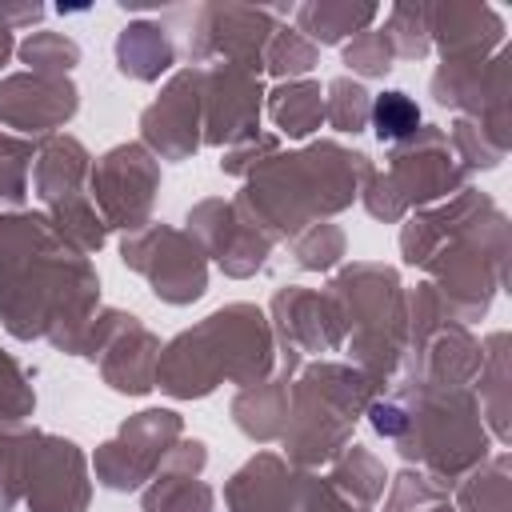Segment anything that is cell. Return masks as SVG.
Segmentation results:
<instances>
[{
    "mask_svg": "<svg viewBox=\"0 0 512 512\" xmlns=\"http://www.w3.org/2000/svg\"><path fill=\"white\" fill-rule=\"evenodd\" d=\"M412 128H416V108L408 104V96L392 92V96L376 100V132L380 136H404Z\"/></svg>",
    "mask_w": 512,
    "mask_h": 512,
    "instance_id": "6da1fadb",
    "label": "cell"
}]
</instances>
